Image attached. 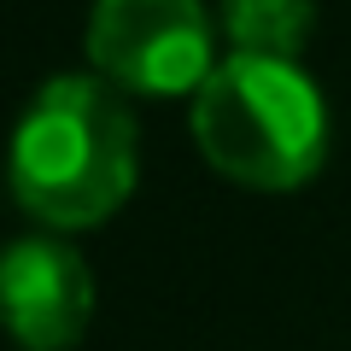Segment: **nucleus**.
Listing matches in <instances>:
<instances>
[{"instance_id":"obj_1","label":"nucleus","mask_w":351,"mask_h":351,"mask_svg":"<svg viewBox=\"0 0 351 351\" xmlns=\"http://www.w3.org/2000/svg\"><path fill=\"white\" fill-rule=\"evenodd\" d=\"M6 182L36 223L76 234L129 205L141 182V123L100 76H47L6 147Z\"/></svg>"},{"instance_id":"obj_2","label":"nucleus","mask_w":351,"mask_h":351,"mask_svg":"<svg viewBox=\"0 0 351 351\" xmlns=\"http://www.w3.org/2000/svg\"><path fill=\"white\" fill-rule=\"evenodd\" d=\"M193 147L217 176L252 193H293L328 164V100L293 59L228 53L188 100Z\"/></svg>"},{"instance_id":"obj_3","label":"nucleus","mask_w":351,"mask_h":351,"mask_svg":"<svg viewBox=\"0 0 351 351\" xmlns=\"http://www.w3.org/2000/svg\"><path fill=\"white\" fill-rule=\"evenodd\" d=\"M82 53L123 100H193L223 64L205 0H94Z\"/></svg>"},{"instance_id":"obj_4","label":"nucleus","mask_w":351,"mask_h":351,"mask_svg":"<svg viewBox=\"0 0 351 351\" xmlns=\"http://www.w3.org/2000/svg\"><path fill=\"white\" fill-rule=\"evenodd\" d=\"M94 322V269L59 234L0 246V328L18 351H76Z\"/></svg>"},{"instance_id":"obj_5","label":"nucleus","mask_w":351,"mask_h":351,"mask_svg":"<svg viewBox=\"0 0 351 351\" xmlns=\"http://www.w3.org/2000/svg\"><path fill=\"white\" fill-rule=\"evenodd\" d=\"M217 36L228 41V53L299 64L316 36V0H223L217 6Z\"/></svg>"}]
</instances>
